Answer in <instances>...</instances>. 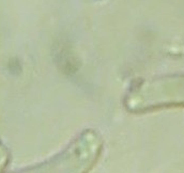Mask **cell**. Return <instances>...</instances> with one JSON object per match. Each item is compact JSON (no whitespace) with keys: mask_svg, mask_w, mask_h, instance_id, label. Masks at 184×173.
I'll return each mask as SVG.
<instances>
[{"mask_svg":"<svg viewBox=\"0 0 184 173\" xmlns=\"http://www.w3.org/2000/svg\"><path fill=\"white\" fill-rule=\"evenodd\" d=\"M102 152V140L94 131H85L62 152L48 160L16 173H88Z\"/></svg>","mask_w":184,"mask_h":173,"instance_id":"obj_1","label":"cell"},{"mask_svg":"<svg viewBox=\"0 0 184 173\" xmlns=\"http://www.w3.org/2000/svg\"><path fill=\"white\" fill-rule=\"evenodd\" d=\"M184 106V75L153 79L138 86L129 96V107L149 110Z\"/></svg>","mask_w":184,"mask_h":173,"instance_id":"obj_2","label":"cell"},{"mask_svg":"<svg viewBox=\"0 0 184 173\" xmlns=\"http://www.w3.org/2000/svg\"><path fill=\"white\" fill-rule=\"evenodd\" d=\"M10 160V153L8 149L0 142V173H3L9 164Z\"/></svg>","mask_w":184,"mask_h":173,"instance_id":"obj_3","label":"cell"}]
</instances>
